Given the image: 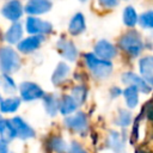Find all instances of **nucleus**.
Listing matches in <instances>:
<instances>
[{
	"mask_svg": "<svg viewBox=\"0 0 153 153\" xmlns=\"http://www.w3.org/2000/svg\"><path fill=\"white\" fill-rule=\"evenodd\" d=\"M120 48L126 51L130 57H137L142 49H143V42L140 36V33L136 30H129L127 31L118 41Z\"/></svg>",
	"mask_w": 153,
	"mask_h": 153,
	"instance_id": "nucleus-1",
	"label": "nucleus"
},
{
	"mask_svg": "<svg viewBox=\"0 0 153 153\" xmlns=\"http://www.w3.org/2000/svg\"><path fill=\"white\" fill-rule=\"evenodd\" d=\"M85 63L92 75L97 79H106L112 72V63L108 60L99 59L94 54H85Z\"/></svg>",
	"mask_w": 153,
	"mask_h": 153,
	"instance_id": "nucleus-2",
	"label": "nucleus"
},
{
	"mask_svg": "<svg viewBox=\"0 0 153 153\" xmlns=\"http://www.w3.org/2000/svg\"><path fill=\"white\" fill-rule=\"evenodd\" d=\"M20 59L17 51L10 47L0 48V69L2 73L11 74L19 69Z\"/></svg>",
	"mask_w": 153,
	"mask_h": 153,
	"instance_id": "nucleus-3",
	"label": "nucleus"
},
{
	"mask_svg": "<svg viewBox=\"0 0 153 153\" xmlns=\"http://www.w3.org/2000/svg\"><path fill=\"white\" fill-rule=\"evenodd\" d=\"M25 26H26V31L32 35H42L43 36V35L50 33L53 30V25L49 22L42 20L36 17H29L26 19Z\"/></svg>",
	"mask_w": 153,
	"mask_h": 153,
	"instance_id": "nucleus-4",
	"label": "nucleus"
},
{
	"mask_svg": "<svg viewBox=\"0 0 153 153\" xmlns=\"http://www.w3.org/2000/svg\"><path fill=\"white\" fill-rule=\"evenodd\" d=\"M19 91H20L22 99L26 100V102H31V100L44 97V91L37 84L31 82V81L22 82L20 86H19Z\"/></svg>",
	"mask_w": 153,
	"mask_h": 153,
	"instance_id": "nucleus-5",
	"label": "nucleus"
},
{
	"mask_svg": "<svg viewBox=\"0 0 153 153\" xmlns=\"http://www.w3.org/2000/svg\"><path fill=\"white\" fill-rule=\"evenodd\" d=\"M122 82L128 85V86H134L139 90V92L142 93H148L151 92V86L148 85V82L139 76L137 74L133 73V72H126L122 74Z\"/></svg>",
	"mask_w": 153,
	"mask_h": 153,
	"instance_id": "nucleus-6",
	"label": "nucleus"
},
{
	"mask_svg": "<svg viewBox=\"0 0 153 153\" xmlns=\"http://www.w3.org/2000/svg\"><path fill=\"white\" fill-rule=\"evenodd\" d=\"M23 12H24V8H23V6H22L19 0H10V1H7L4 5L2 10H1L2 16L6 19L11 20V22H17L23 16Z\"/></svg>",
	"mask_w": 153,
	"mask_h": 153,
	"instance_id": "nucleus-7",
	"label": "nucleus"
},
{
	"mask_svg": "<svg viewBox=\"0 0 153 153\" xmlns=\"http://www.w3.org/2000/svg\"><path fill=\"white\" fill-rule=\"evenodd\" d=\"M94 55L99 59L110 61L116 56V48L106 39H100L94 44Z\"/></svg>",
	"mask_w": 153,
	"mask_h": 153,
	"instance_id": "nucleus-8",
	"label": "nucleus"
},
{
	"mask_svg": "<svg viewBox=\"0 0 153 153\" xmlns=\"http://www.w3.org/2000/svg\"><path fill=\"white\" fill-rule=\"evenodd\" d=\"M65 124L74 131L84 133L87 129V117L84 112H76L73 116H68L65 120Z\"/></svg>",
	"mask_w": 153,
	"mask_h": 153,
	"instance_id": "nucleus-9",
	"label": "nucleus"
},
{
	"mask_svg": "<svg viewBox=\"0 0 153 153\" xmlns=\"http://www.w3.org/2000/svg\"><path fill=\"white\" fill-rule=\"evenodd\" d=\"M11 122L14 127L17 137H19L22 140H26V139H31L35 136V130L22 117H13L11 120Z\"/></svg>",
	"mask_w": 153,
	"mask_h": 153,
	"instance_id": "nucleus-10",
	"label": "nucleus"
},
{
	"mask_svg": "<svg viewBox=\"0 0 153 153\" xmlns=\"http://www.w3.org/2000/svg\"><path fill=\"white\" fill-rule=\"evenodd\" d=\"M53 4L50 0H29L25 5V12L29 14H43L50 11Z\"/></svg>",
	"mask_w": 153,
	"mask_h": 153,
	"instance_id": "nucleus-11",
	"label": "nucleus"
},
{
	"mask_svg": "<svg viewBox=\"0 0 153 153\" xmlns=\"http://www.w3.org/2000/svg\"><path fill=\"white\" fill-rule=\"evenodd\" d=\"M43 36L42 35H33L31 37L24 38L22 41H19L18 43V50L24 53V54H30L32 51H35L42 43L43 41Z\"/></svg>",
	"mask_w": 153,
	"mask_h": 153,
	"instance_id": "nucleus-12",
	"label": "nucleus"
},
{
	"mask_svg": "<svg viewBox=\"0 0 153 153\" xmlns=\"http://www.w3.org/2000/svg\"><path fill=\"white\" fill-rule=\"evenodd\" d=\"M56 47H57V50L61 54V56L69 60V61H74L75 57L78 56V49L75 48L74 43L68 41V39L61 38L56 43Z\"/></svg>",
	"mask_w": 153,
	"mask_h": 153,
	"instance_id": "nucleus-13",
	"label": "nucleus"
},
{
	"mask_svg": "<svg viewBox=\"0 0 153 153\" xmlns=\"http://www.w3.org/2000/svg\"><path fill=\"white\" fill-rule=\"evenodd\" d=\"M86 29V24H85V18L81 13H76L73 16V18L71 19L69 22V25H68V31L71 35L73 36H76V35H80L81 32H84Z\"/></svg>",
	"mask_w": 153,
	"mask_h": 153,
	"instance_id": "nucleus-14",
	"label": "nucleus"
},
{
	"mask_svg": "<svg viewBox=\"0 0 153 153\" xmlns=\"http://www.w3.org/2000/svg\"><path fill=\"white\" fill-rule=\"evenodd\" d=\"M14 137H17V135H16V130H14L12 122L10 120H1L0 121V139L5 142H10Z\"/></svg>",
	"mask_w": 153,
	"mask_h": 153,
	"instance_id": "nucleus-15",
	"label": "nucleus"
},
{
	"mask_svg": "<svg viewBox=\"0 0 153 153\" xmlns=\"http://www.w3.org/2000/svg\"><path fill=\"white\" fill-rule=\"evenodd\" d=\"M69 74V67L67 66V63L65 62H60L57 63L54 73H53V76H51V81L54 85H61L68 76Z\"/></svg>",
	"mask_w": 153,
	"mask_h": 153,
	"instance_id": "nucleus-16",
	"label": "nucleus"
},
{
	"mask_svg": "<svg viewBox=\"0 0 153 153\" xmlns=\"http://www.w3.org/2000/svg\"><path fill=\"white\" fill-rule=\"evenodd\" d=\"M109 147L115 151V153H122L124 149V137L118 131H110L108 137Z\"/></svg>",
	"mask_w": 153,
	"mask_h": 153,
	"instance_id": "nucleus-17",
	"label": "nucleus"
},
{
	"mask_svg": "<svg viewBox=\"0 0 153 153\" xmlns=\"http://www.w3.org/2000/svg\"><path fill=\"white\" fill-rule=\"evenodd\" d=\"M23 36V29H22V25L19 23H13L8 30L6 31L5 33V39L11 43V44H14V43H19L20 38Z\"/></svg>",
	"mask_w": 153,
	"mask_h": 153,
	"instance_id": "nucleus-18",
	"label": "nucleus"
},
{
	"mask_svg": "<svg viewBox=\"0 0 153 153\" xmlns=\"http://www.w3.org/2000/svg\"><path fill=\"white\" fill-rule=\"evenodd\" d=\"M43 103L45 111L50 116H55L57 114V110L60 109V100L55 94H44Z\"/></svg>",
	"mask_w": 153,
	"mask_h": 153,
	"instance_id": "nucleus-19",
	"label": "nucleus"
},
{
	"mask_svg": "<svg viewBox=\"0 0 153 153\" xmlns=\"http://www.w3.org/2000/svg\"><path fill=\"white\" fill-rule=\"evenodd\" d=\"M123 97L126 99V104L129 109H134L139 103V90L134 86H128L123 91Z\"/></svg>",
	"mask_w": 153,
	"mask_h": 153,
	"instance_id": "nucleus-20",
	"label": "nucleus"
},
{
	"mask_svg": "<svg viewBox=\"0 0 153 153\" xmlns=\"http://www.w3.org/2000/svg\"><path fill=\"white\" fill-rule=\"evenodd\" d=\"M19 105H20L19 97H10L0 102V111L1 112H14L19 108Z\"/></svg>",
	"mask_w": 153,
	"mask_h": 153,
	"instance_id": "nucleus-21",
	"label": "nucleus"
},
{
	"mask_svg": "<svg viewBox=\"0 0 153 153\" xmlns=\"http://www.w3.org/2000/svg\"><path fill=\"white\" fill-rule=\"evenodd\" d=\"M139 68L143 79L153 74V56H145L139 61Z\"/></svg>",
	"mask_w": 153,
	"mask_h": 153,
	"instance_id": "nucleus-22",
	"label": "nucleus"
},
{
	"mask_svg": "<svg viewBox=\"0 0 153 153\" xmlns=\"http://www.w3.org/2000/svg\"><path fill=\"white\" fill-rule=\"evenodd\" d=\"M78 104L75 100L72 98V96H63L62 99L60 100V112L62 115H69L73 111H75Z\"/></svg>",
	"mask_w": 153,
	"mask_h": 153,
	"instance_id": "nucleus-23",
	"label": "nucleus"
},
{
	"mask_svg": "<svg viewBox=\"0 0 153 153\" xmlns=\"http://www.w3.org/2000/svg\"><path fill=\"white\" fill-rule=\"evenodd\" d=\"M139 17L133 6H127L123 11V23L128 27H134L137 24Z\"/></svg>",
	"mask_w": 153,
	"mask_h": 153,
	"instance_id": "nucleus-24",
	"label": "nucleus"
},
{
	"mask_svg": "<svg viewBox=\"0 0 153 153\" xmlns=\"http://www.w3.org/2000/svg\"><path fill=\"white\" fill-rule=\"evenodd\" d=\"M71 96H72V98L75 100V103H76L78 105H81V104L86 100V97H87V88H86L84 85H75V86L72 88Z\"/></svg>",
	"mask_w": 153,
	"mask_h": 153,
	"instance_id": "nucleus-25",
	"label": "nucleus"
},
{
	"mask_svg": "<svg viewBox=\"0 0 153 153\" xmlns=\"http://www.w3.org/2000/svg\"><path fill=\"white\" fill-rule=\"evenodd\" d=\"M131 118L133 117H131V112L130 111L124 110V109H120L117 118H116V124L122 127V128H126L131 123Z\"/></svg>",
	"mask_w": 153,
	"mask_h": 153,
	"instance_id": "nucleus-26",
	"label": "nucleus"
},
{
	"mask_svg": "<svg viewBox=\"0 0 153 153\" xmlns=\"http://www.w3.org/2000/svg\"><path fill=\"white\" fill-rule=\"evenodd\" d=\"M137 23L142 29H153V11L152 10L145 11L139 17Z\"/></svg>",
	"mask_w": 153,
	"mask_h": 153,
	"instance_id": "nucleus-27",
	"label": "nucleus"
},
{
	"mask_svg": "<svg viewBox=\"0 0 153 153\" xmlns=\"http://www.w3.org/2000/svg\"><path fill=\"white\" fill-rule=\"evenodd\" d=\"M49 146L56 153H66L67 152V145H66V142L61 137H59V136L51 137L49 140Z\"/></svg>",
	"mask_w": 153,
	"mask_h": 153,
	"instance_id": "nucleus-28",
	"label": "nucleus"
},
{
	"mask_svg": "<svg viewBox=\"0 0 153 153\" xmlns=\"http://www.w3.org/2000/svg\"><path fill=\"white\" fill-rule=\"evenodd\" d=\"M0 81H1V85L5 90V92L7 93H13L16 90H17V86H16V82L10 76V74H6V73H2L1 78H0Z\"/></svg>",
	"mask_w": 153,
	"mask_h": 153,
	"instance_id": "nucleus-29",
	"label": "nucleus"
},
{
	"mask_svg": "<svg viewBox=\"0 0 153 153\" xmlns=\"http://www.w3.org/2000/svg\"><path fill=\"white\" fill-rule=\"evenodd\" d=\"M69 153H87L86 149L76 141H73L71 147H69Z\"/></svg>",
	"mask_w": 153,
	"mask_h": 153,
	"instance_id": "nucleus-30",
	"label": "nucleus"
},
{
	"mask_svg": "<svg viewBox=\"0 0 153 153\" xmlns=\"http://www.w3.org/2000/svg\"><path fill=\"white\" fill-rule=\"evenodd\" d=\"M98 1L103 7H106V8H114L120 2V0H98Z\"/></svg>",
	"mask_w": 153,
	"mask_h": 153,
	"instance_id": "nucleus-31",
	"label": "nucleus"
},
{
	"mask_svg": "<svg viewBox=\"0 0 153 153\" xmlns=\"http://www.w3.org/2000/svg\"><path fill=\"white\" fill-rule=\"evenodd\" d=\"M121 93H122V91H121V88H118V87H112V88L110 90V94H111L112 98L118 97Z\"/></svg>",
	"mask_w": 153,
	"mask_h": 153,
	"instance_id": "nucleus-32",
	"label": "nucleus"
},
{
	"mask_svg": "<svg viewBox=\"0 0 153 153\" xmlns=\"http://www.w3.org/2000/svg\"><path fill=\"white\" fill-rule=\"evenodd\" d=\"M8 149H7V142L2 141L0 139V153H7Z\"/></svg>",
	"mask_w": 153,
	"mask_h": 153,
	"instance_id": "nucleus-33",
	"label": "nucleus"
},
{
	"mask_svg": "<svg viewBox=\"0 0 153 153\" xmlns=\"http://www.w3.org/2000/svg\"><path fill=\"white\" fill-rule=\"evenodd\" d=\"M80 1H81V2H85V1H86V0H80Z\"/></svg>",
	"mask_w": 153,
	"mask_h": 153,
	"instance_id": "nucleus-34",
	"label": "nucleus"
},
{
	"mask_svg": "<svg viewBox=\"0 0 153 153\" xmlns=\"http://www.w3.org/2000/svg\"><path fill=\"white\" fill-rule=\"evenodd\" d=\"M0 102H1V96H0Z\"/></svg>",
	"mask_w": 153,
	"mask_h": 153,
	"instance_id": "nucleus-35",
	"label": "nucleus"
},
{
	"mask_svg": "<svg viewBox=\"0 0 153 153\" xmlns=\"http://www.w3.org/2000/svg\"><path fill=\"white\" fill-rule=\"evenodd\" d=\"M0 121H1V116H0Z\"/></svg>",
	"mask_w": 153,
	"mask_h": 153,
	"instance_id": "nucleus-36",
	"label": "nucleus"
}]
</instances>
